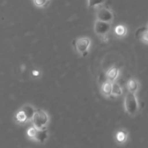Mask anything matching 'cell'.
Here are the masks:
<instances>
[{"mask_svg": "<svg viewBox=\"0 0 148 148\" xmlns=\"http://www.w3.org/2000/svg\"><path fill=\"white\" fill-rule=\"evenodd\" d=\"M96 20L111 23L114 20V13L107 7H99L96 12Z\"/></svg>", "mask_w": 148, "mask_h": 148, "instance_id": "277c9868", "label": "cell"}, {"mask_svg": "<svg viewBox=\"0 0 148 148\" xmlns=\"http://www.w3.org/2000/svg\"><path fill=\"white\" fill-rule=\"evenodd\" d=\"M111 89H112V82L106 81L102 85V92L106 96L111 95Z\"/></svg>", "mask_w": 148, "mask_h": 148, "instance_id": "5bb4252c", "label": "cell"}, {"mask_svg": "<svg viewBox=\"0 0 148 148\" xmlns=\"http://www.w3.org/2000/svg\"><path fill=\"white\" fill-rule=\"evenodd\" d=\"M51 0H33V2L37 7H45Z\"/></svg>", "mask_w": 148, "mask_h": 148, "instance_id": "e0dca14e", "label": "cell"}, {"mask_svg": "<svg viewBox=\"0 0 148 148\" xmlns=\"http://www.w3.org/2000/svg\"><path fill=\"white\" fill-rule=\"evenodd\" d=\"M136 36L142 43L147 45L148 43V29L147 26L139 28L136 32Z\"/></svg>", "mask_w": 148, "mask_h": 148, "instance_id": "8992f818", "label": "cell"}, {"mask_svg": "<svg viewBox=\"0 0 148 148\" xmlns=\"http://www.w3.org/2000/svg\"><path fill=\"white\" fill-rule=\"evenodd\" d=\"M36 132H37V130L36 128H34L33 127H30L27 130V136L28 137V138L30 139V140H34L35 137H36Z\"/></svg>", "mask_w": 148, "mask_h": 148, "instance_id": "ac0fdd59", "label": "cell"}, {"mask_svg": "<svg viewBox=\"0 0 148 148\" xmlns=\"http://www.w3.org/2000/svg\"><path fill=\"white\" fill-rule=\"evenodd\" d=\"M111 28V23L97 20L94 23V31L98 36L104 37L109 33Z\"/></svg>", "mask_w": 148, "mask_h": 148, "instance_id": "5b68a950", "label": "cell"}, {"mask_svg": "<svg viewBox=\"0 0 148 148\" xmlns=\"http://www.w3.org/2000/svg\"><path fill=\"white\" fill-rule=\"evenodd\" d=\"M127 139H128V133L126 130H120L116 133L115 140L118 144H124V143H127Z\"/></svg>", "mask_w": 148, "mask_h": 148, "instance_id": "52a82bcc", "label": "cell"}, {"mask_svg": "<svg viewBox=\"0 0 148 148\" xmlns=\"http://www.w3.org/2000/svg\"><path fill=\"white\" fill-rule=\"evenodd\" d=\"M15 119L16 121L18 123H20V124H24L26 121H27V117H26L25 114H24V112H23L21 109L16 114Z\"/></svg>", "mask_w": 148, "mask_h": 148, "instance_id": "9a60e30c", "label": "cell"}, {"mask_svg": "<svg viewBox=\"0 0 148 148\" xmlns=\"http://www.w3.org/2000/svg\"><path fill=\"white\" fill-rule=\"evenodd\" d=\"M21 110L25 114L27 121H31L32 118L33 116V114H34L35 111H36V108L33 106L30 105V104H25V105H24L22 107Z\"/></svg>", "mask_w": 148, "mask_h": 148, "instance_id": "ba28073f", "label": "cell"}, {"mask_svg": "<svg viewBox=\"0 0 148 148\" xmlns=\"http://www.w3.org/2000/svg\"><path fill=\"white\" fill-rule=\"evenodd\" d=\"M114 31H115L116 36H119V37H122V36H125L126 33H127V28H126L125 26L120 25H117L115 27Z\"/></svg>", "mask_w": 148, "mask_h": 148, "instance_id": "2e32d148", "label": "cell"}, {"mask_svg": "<svg viewBox=\"0 0 148 148\" xmlns=\"http://www.w3.org/2000/svg\"><path fill=\"white\" fill-rule=\"evenodd\" d=\"M123 90L121 89V87L119 85L117 82H112V89H111V95L115 97L120 96L122 95Z\"/></svg>", "mask_w": 148, "mask_h": 148, "instance_id": "4fadbf2b", "label": "cell"}, {"mask_svg": "<svg viewBox=\"0 0 148 148\" xmlns=\"http://www.w3.org/2000/svg\"><path fill=\"white\" fill-rule=\"evenodd\" d=\"M91 45V40L88 37H80L77 38L74 42L75 49L81 56H85L89 51Z\"/></svg>", "mask_w": 148, "mask_h": 148, "instance_id": "3957f363", "label": "cell"}, {"mask_svg": "<svg viewBox=\"0 0 148 148\" xmlns=\"http://www.w3.org/2000/svg\"><path fill=\"white\" fill-rule=\"evenodd\" d=\"M127 88H128V90L130 92L136 93L139 88V84L137 79H133V78L130 79L127 83Z\"/></svg>", "mask_w": 148, "mask_h": 148, "instance_id": "8fae6325", "label": "cell"}, {"mask_svg": "<svg viewBox=\"0 0 148 148\" xmlns=\"http://www.w3.org/2000/svg\"><path fill=\"white\" fill-rule=\"evenodd\" d=\"M49 137V133H48L46 130H38L36 132V137H35L34 140L37 141L40 143H45L46 140Z\"/></svg>", "mask_w": 148, "mask_h": 148, "instance_id": "9c48e42d", "label": "cell"}, {"mask_svg": "<svg viewBox=\"0 0 148 148\" xmlns=\"http://www.w3.org/2000/svg\"><path fill=\"white\" fill-rule=\"evenodd\" d=\"M39 74H40V72H39L38 71H37V70L33 71V75H35V76H38Z\"/></svg>", "mask_w": 148, "mask_h": 148, "instance_id": "d6986e66", "label": "cell"}, {"mask_svg": "<svg viewBox=\"0 0 148 148\" xmlns=\"http://www.w3.org/2000/svg\"><path fill=\"white\" fill-rule=\"evenodd\" d=\"M119 74V70L118 68L113 66V67L110 68L107 72V78L108 79V80L113 82L118 77Z\"/></svg>", "mask_w": 148, "mask_h": 148, "instance_id": "30bf717a", "label": "cell"}, {"mask_svg": "<svg viewBox=\"0 0 148 148\" xmlns=\"http://www.w3.org/2000/svg\"><path fill=\"white\" fill-rule=\"evenodd\" d=\"M31 121L33 123V127L36 130H46V127L49 123V117L46 111L38 108L36 109Z\"/></svg>", "mask_w": 148, "mask_h": 148, "instance_id": "6da1fadb", "label": "cell"}, {"mask_svg": "<svg viewBox=\"0 0 148 148\" xmlns=\"http://www.w3.org/2000/svg\"><path fill=\"white\" fill-rule=\"evenodd\" d=\"M124 108L130 116L137 114L139 110V103L136 93L129 91L124 98Z\"/></svg>", "mask_w": 148, "mask_h": 148, "instance_id": "7a4b0ae2", "label": "cell"}, {"mask_svg": "<svg viewBox=\"0 0 148 148\" xmlns=\"http://www.w3.org/2000/svg\"><path fill=\"white\" fill-rule=\"evenodd\" d=\"M106 2L107 0H88V7L89 8H98Z\"/></svg>", "mask_w": 148, "mask_h": 148, "instance_id": "7c38bea8", "label": "cell"}]
</instances>
